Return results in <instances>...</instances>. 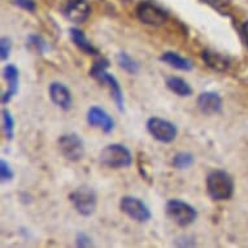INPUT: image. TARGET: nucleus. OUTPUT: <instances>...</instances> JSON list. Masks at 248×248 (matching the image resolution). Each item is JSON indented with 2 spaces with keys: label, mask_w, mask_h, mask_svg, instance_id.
Returning a JSON list of instances; mask_svg holds the SVG:
<instances>
[{
  "label": "nucleus",
  "mask_w": 248,
  "mask_h": 248,
  "mask_svg": "<svg viewBox=\"0 0 248 248\" xmlns=\"http://www.w3.org/2000/svg\"><path fill=\"white\" fill-rule=\"evenodd\" d=\"M205 187L209 198L215 202H224V200L232 199L234 195V179L228 171L221 170H212L207 175L205 181Z\"/></svg>",
  "instance_id": "1"
},
{
  "label": "nucleus",
  "mask_w": 248,
  "mask_h": 248,
  "mask_svg": "<svg viewBox=\"0 0 248 248\" xmlns=\"http://www.w3.org/2000/svg\"><path fill=\"white\" fill-rule=\"evenodd\" d=\"M109 66V61L107 59H102V60L96 61L94 66L90 70V76L94 77L96 81H99L102 85H106L107 89L109 90L110 96L113 98L114 104L117 107V109L120 112H124L125 109V102H124V93H122L120 82L117 81V78L114 77L113 74H110L107 72V68Z\"/></svg>",
  "instance_id": "2"
},
{
  "label": "nucleus",
  "mask_w": 248,
  "mask_h": 248,
  "mask_svg": "<svg viewBox=\"0 0 248 248\" xmlns=\"http://www.w3.org/2000/svg\"><path fill=\"white\" fill-rule=\"evenodd\" d=\"M99 161L110 169H124L133 164V155L130 150L120 143L108 144L100 151Z\"/></svg>",
  "instance_id": "3"
},
{
  "label": "nucleus",
  "mask_w": 248,
  "mask_h": 248,
  "mask_svg": "<svg viewBox=\"0 0 248 248\" xmlns=\"http://www.w3.org/2000/svg\"><path fill=\"white\" fill-rule=\"evenodd\" d=\"M165 213L168 218L181 228L194 224L198 218V212L191 204L181 199H170L165 204Z\"/></svg>",
  "instance_id": "4"
},
{
  "label": "nucleus",
  "mask_w": 248,
  "mask_h": 248,
  "mask_svg": "<svg viewBox=\"0 0 248 248\" xmlns=\"http://www.w3.org/2000/svg\"><path fill=\"white\" fill-rule=\"evenodd\" d=\"M69 200L74 209L83 217L93 216L98 207V195L93 187L81 186L69 195Z\"/></svg>",
  "instance_id": "5"
},
{
  "label": "nucleus",
  "mask_w": 248,
  "mask_h": 248,
  "mask_svg": "<svg viewBox=\"0 0 248 248\" xmlns=\"http://www.w3.org/2000/svg\"><path fill=\"white\" fill-rule=\"evenodd\" d=\"M120 209L122 213L130 218V220L144 224L148 222L152 217L150 208L147 207V204L143 200L135 198V196H124L120 200Z\"/></svg>",
  "instance_id": "6"
},
{
  "label": "nucleus",
  "mask_w": 248,
  "mask_h": 248,
  "mask_svg": "<svg viewBox=\"0 0 248 248\" xmlns=\"http://www.w3.org/2000/svg\"><path fill=\"white\" fill-rule=\"evenodd\" d=\"M147 131L155 140L160 143H171L175 140L178 130L174 124L160 117H151L147 121Z\"/></svg>",
  "instance_id": "7"
},
{
  "label": "nucleus",
  "mask_w": 248,
  "mask_h": 248,
  "mask_svg": "<svg viewBox=\"0 0 248 248\" xmlns=\"http://www.w3.org/2000/svg\"><path fill=\"white\" fill-rule=\"evenodd\" d=\"M138 20L148 26H161L168 21V12L163 7H160L152 1H142L137 7Z\"/></svg>",
  "instance_id": "8"
},
{
  "label": "nucleus",
  "mask_w": 248,
  "mask_h": 248,
  "mask_svg": "<svg viewBox=\"0 0 248 248\" xmlns=\"http://www.w3.org/2000/svg\"><path fill=\"white\" fill-rule=\"evenodd\" d=\"M59 150L61 155L69 161H79L85 156V143L82 140L79 135L76 133H69V134L61 135L59 140Z\"/></svg>",
  "instance_id": "9"
},
{
  "label": "nucleus",
  "mask_w": 248,
  "mask_h": 248,
  "mask_svg": "<svg viewBox=\"0 0 248 248\" xmlns=\"http://www.w3.org/2000/svg\"><path fill=\"white\" fill-rule=\"evenodd\" d=\"M86 120H87V124L90 126L96 127V129L102 130L106 134L112 133V130L114 129L113 118L110 117L107 110H104L98 106L90 107L89 110H87Z\"/></svg>",
  "instance_id": "10"
},
{
  "label": "nucleus",
  "mask_w": 248,
  "mask_h": 248,
  "mask_svg": "<svg viewBox=\"0 0 248 248\" xmlns=\"http://www.w3.org/2000/svg\"><path fill=\"white\" fill-rule=\"evenodd\" d=\"M62 13L70 22L82 24L91 15V7L86 0H69L62 9Z\"/></svg>",
  "instance_id": "11"
},
{
  "label": "nucleus",
  "mask_w": 248,
  "mask_h": 248,
  "mask_svg": "<svg viewBox=\"0 0 248 248\" xmlns=\"http://www.w3.org/2000/svg\"><path fill=\"white\" fill-rule=\"evenodd\" d=\"M48 94L51 102L56 107L61 108L62 110L70 109L72 107V94L69 89L61 82H52L48 87Z\"/></svg>",
  "instance_id": "12"
},
{
  "label": "nucleus",
  "mask_w": 248,
  "mask_h": 248,
  "mask_svg": "<svg viewBox=\"0 0 248 248\" xmlns=\"http://www.w3.org/2000/svg\"><path fill=\"white\" fill-rule=\"evenodd\" d=\"M198 108L205 116H213V114L221 113L222 110V99L218 94L205 91L198 96Z\"/></svg>",
  "instance_id": "13"
},
{
  "label": "nucleus",
  "mask_w": 248,
  "mask_h": 248,
  "mask_svg": "<svg viewBox=\"0 0 248 248\" xmlns=\"http://www.w3.org/2000/svg\"><path fill=\"white\" fill-rule=\"evenodd\" d=\"M3 77H4V79L8 83V90L1 95V104H7L18 93L20 73H18V69L16 68V65L8 64V65L5 66L4 69H3Z\"/></svg>",
  "instance_id": "14"
},
{
  "label": "nucleus",
  "mask_w": 248,
  "mask_h": 248,
  "mask_svg": "<svg viewBox=\"0 0 248 248\" xmlns=\"http://www.w3.org/2000/svg\"><path fill=\"white\" fill-rule=\"evenodd\" d=\"M160 61H163L164 64L177 70H181V72H191L194 68V64L190 59L181 56L179 53L173 52V51H167V52L161 53Z\"/></svg>",
  "instance_id": "15"
},
{
  "label": "nucleus",
  "mask_w": 248,
  "mask_h": 248,
  "mask_svg": "<svg viewBox=\"0 0 248 248\" xmlns=\"http://www.w3.org/2000/svg\"><path fill=\"white\" fill-rule=\"evenodd\" d=\"M202 59L205 62V65L209 66L215 72H226L230 66V61L228 57H225L218 52H215L212 49H204L202 52Z\"/></svg>",
  "instance_id": "16"
},
{
  "label": "nucleus",
  "mask_w": 248,
  "mask_h": 248,
  "mask_svg": "<svg viewBox=\"0 0 248 248\" xmlns=\"http://www.w3.org/2000/svg\"><path fill=\"white\" fill-rule=\"evenodd\" d=\"M69 35L74 45L77 46L81 51H83L86 55H95V56L99 55V49L87 39V37H86L82 30H79L78 28H70Z\"/></svg>",
  "instance_id": "17"
},
{
  "label": "nucleus",
  "mask_w": 248,
  "mask_h": 248,
  "mask_svg": "<svg viewBox=\"0 0 248 248\" xmlns=\"http://www.w3.org/2000/svg\"><path fill=\"white\" fill-rule=\"evenodd\" d=\"M165 85L173 94H175L179 98H188L192 95V87L188 85L187 81H185L181 77H175V76L168 77Z\"/></svg>",
  "instance_id": "18"
},
{
  "label": "nucleus",
  "mask_w": 248,
  "mask_h": 248,
  "mask_svg": "<svg viewBox=\"0 0 248 248\" xmlns=\"http://www.w3.org/2000/svg\"><path fill=\"white\" fill-rule=\"evenodd\" d=\"M116 62L127 74H138L139 70H140V66H139L138 62L129 53L124 52V51H121V52H118L116 55Z\"/></svg>",
  "instance_id": "19"
},
{
  "label": "nucleus",
  "mask_w": 248,
  "mask_h": 248,
  "mask_svg": "<svg viewBox=\"0 0 248 248\" xmlns=\"http://www.w3.org/2000/svg\"><path fill=\"white\" fill-rule=\"evenodd\" d=\"M26 47L29 51L37 53V55H45L49 51V45L45 38L38 34H30L26 38Z\"/></svg>",
  "instance_id": "20"
},
{
  "label": "nucleus",
  "mask_w": 248,
  "mask_h": 248,
  "mask_svg": "<svg viewBox=\"0 0 248 248\" xmlns=\"http://www.w3.org/2000/svg\"><path fill=\"white\" fill-rule=\"evenodd\" d=\"M194 163H195V157L190 152H178L173 156V160H171V165L179 170L191 168Z\"/></svg>",
  "instance_id": "21"
},
{
  "label": "nucleus",
  "mask_w": 248,
  "mask_h": 248,
  "mask_svg": "<svg viewBox=\"0 0 248 248\" xmlns=\"http://www.w3.org/2000/svg\"><path fill=\"white\" fill-rule=\"evenodd\" d=\"M1 125H3L5 138L12 140L15 137V118L8 109L1 110Z\"/></svg>",
  "instance_id": "22"
},
{
  "label": "nucleus",
  "mask_w": 248,
  "mask_h": 248,
  "mask_svg": "<svg viewBox=\"0 0 248 248\" xmlns=\"http://www.w3.org/2000/svg\"><path fill=\"white\" fill-rule=\"evenodd\" d=\"M11 52H12V41H11V38L3 37L0 39V59L1 61L8 60Z\"/></svg>",
  "instance_id": "23"
},
{
  "label": "nucleus",
  "mask_w": 248,
  "mask_h": 248,
  "mask_svg": "<svg viewBox=\"0 0 248 248\" xmlns=\"http://www.w3.org/2000/svg\"><path fill=\"white\" fill-rule=\"evenodd\" d=\"M13 177H15V173H13L11 165L5 160H1L0 161V179H1V182H11Z\"/></svg>",
  "instance_id": "24"
},
{
  "label": "nucleus",
  "mask_w": 248,
  "mask_h": 248,
  "mask_svg": "<svg viewBox=\"0 0 248 248\" xmlns=\"http://www.w3.org/2000/svg\"><path fill=\"white\" fill-rule=\"evenodd\" d=\"M13 3L18 7V8L24 9V11H28V12H35L37 9V4L34 0H13Z\"/></svg>",
  "instance_id": "25"
},
{
  "label": "nucleus",
  "mask_w": 248,
  "mask_h": 248,
  "mask_svg": "<svg viewBox=\"0 0 248 248\" xmlns=\"http://www.w3.org/2000/svg\"><path fill=\"white\" fill-rule=\"evenodd\" d=\"M76 246L81 248L91 247L93 246V239L86 232H78L77 236H76Z\"/></svg>",
  "instance_id": "26"
},
{
  "label": "nucleus",
  "mask_w": 248,
  "mask_h": 248,
  "mask_svg": "<svg viewBox=\"0 0 248 248\" xmlns=\"http://www.w3.org/2000/svg\"><path fill=\"white\" fill-rule=\"evenodd\" d=\"M174 246H177V247H194L195 240L190 238V236H181V238L175 240Z\"/></svg>",
  "instance_id": "27"
},
{
  "label": "nucleus",
  "mask_w": 248,
  "mask_h": 248,
  "mask_svg": "<svg viewBox=\"0 0 248 248\" xmlns=\"http://www.w3.org/2000/svg\"><path fill=\"white\" fill-rule=\"evenodd\" d=\"M204 1H207L208 4L213 5L216 8H221V7H225L230 3V0H204Z\"/></svg>",
  "instance_id": "28"
},
{
  "label": "nucleus",
  "mask_w": 248,
  "mask_h": 248,
  "mask_svg": "<svg viewBox=\"0 0 248 248\" xmlns=\"http://www.w3.org/2000/svg\"><path fill=\"white\" fill-rule=\"evenodd\" d=\"M240 31H242V37H243L244 45L248 48V21H246L243 25H242V29H240Z\"/></svg>",
  "instance_id": "29"
}]
</instances>
